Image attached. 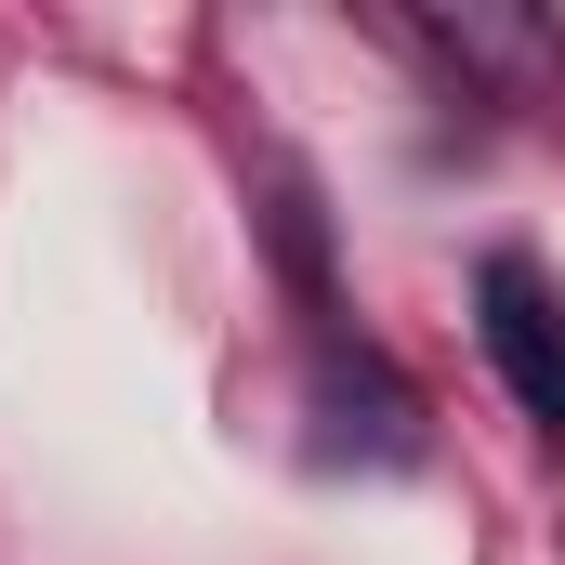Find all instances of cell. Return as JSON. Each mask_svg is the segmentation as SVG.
<instances>
[{
    "label": "cell",
    "instance_id": "1",
    "mask_svg": "<svg viewBox=\"0 0 565 565\" xmlns=\"http://www.w3.org/2000/svg\"><path fill=\"white\" fill-rule=\"evenodd\" d=\"M473 329H487V369L513 382V408L540 434H565V289L526 250H487L473 264Z\"/></svg>",
    "mask_w": 565,
    "mask_h": 565
}]
</instances>
